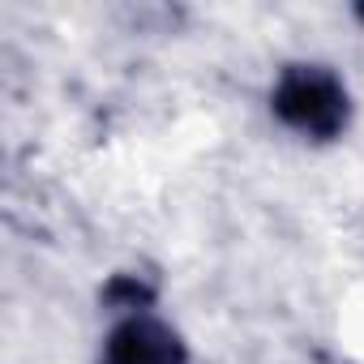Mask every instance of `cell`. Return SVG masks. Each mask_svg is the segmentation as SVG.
Returning <instances> with one entry per match:
<instances>
[{
    "instance_id": "1",
    "label": "cell",
    "mask_w": 364,
    "mask_h": 364,
    "mask_svg": "<svg viewBox=\"0 0 364 364\" xmlns=\"http://www.w3.org/2000/svg\"><path fill=\"white\" fill-rule=\"evenodd\" d=\"M270 112L304 141H334L347 129L351 99L343 77H334L326 65H287L274 77Z\"/></svg>"
},
{
    "instance_id": "2",
    "label": "cell",
    "mask_w": 364,
    "mask_h": 364,
    "mask_svg": "<svg viewBox=\"0 0 364 364\" xmlns=\"http://www.w3.org/2000/svg\"><path fill=\"white\" fill-rule=\"evenodd\" d=\"M103 364H185V343L167 321L133 313L107 334Z\"/></svg>"
}]
</instances>
